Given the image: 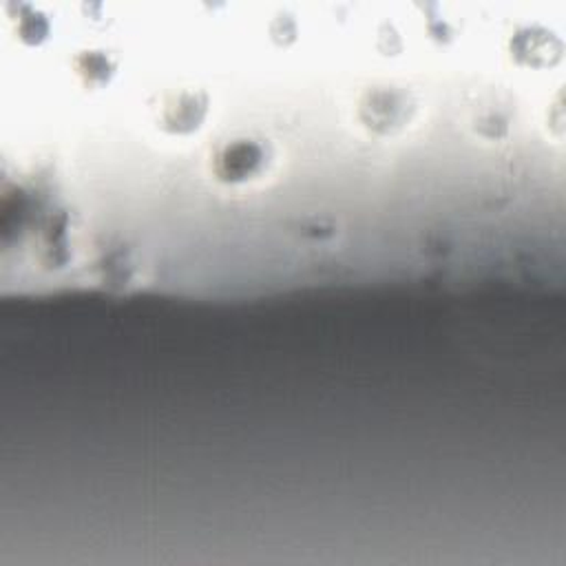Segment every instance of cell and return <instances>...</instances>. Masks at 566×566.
Returning a JSON list of instances; mask_svg holds the SVG:
<instances>
[{"mask_svg":"<svg viewBox=\"0 0 566 566\" xmlns=\"http://www.w3.org/2000/svg\"><path fill=\"white\" fill-rule=\"evenodd\" d=\"M268 164V150L254 139H232L214 157V175L221 181L239 184L263 172Z\"/></svg>","mask_w":566,"mask_h":566,"instance_id":"cell-1","label":"cell"},{"mask_svg":"<svg viewBox=\"0 0 566 566\" xmlns=\"http://www.w3.org/2000/svg\"><path fill=\"white\" fill-rule=\"evenodd\" d=\"M409 95L396 88H376L369 91L360 102V117L363 122L380 133H387L400 126L411 113Z\"/></svg>","mask_w":566,"mask_h":566,"instance_id":"cell-2","label":"cell"},{"mask_svg":"<svg viewBox=\"0 0 566 566\" xmlns=\"http://www.w3.org/2000/svg\"><path fill=\"white\" fill-rule=\"evenodd\" d=\"M206 115V95L181 93L164 108V126L172 133H188L199 126Z\"/></svg>","mask_w":566,"mask_h":566,"instance_id":"cell-3","label":"cell"},{"mask_svg":"<svg viewBox=\"0 0 566 566\" xmlns=\"http://www.w3.org/2000/svg\"><path fill=\"white\" fill-rule=\"evenodd\" d=\"M80 71L88 77V80H106V73H108V60L104 57V55H99V53H86V55H82L80 60Z\"/></svg>","mask_w":566,"mask_h":566,"instance_id":"cell-4","label":"cell"}]
</instances>
